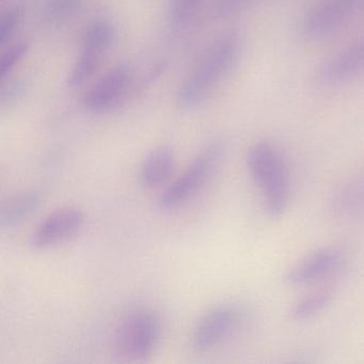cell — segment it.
Here are the masks:
<instances>
[{
  "label": "cell",
  "instance_id": "cell-3",
  "mask_svg": "<svg viewBox=\"0 0 364 364\" xmlns=\"http://www.w3.org/2000/svg\"><path fill=\"white\" fill-rule=\"evenodd\" d=\"M223 151L220 141H213L204 146L186 171L159 196V208L173 210L191 200L212 178L223 159Z\"/></svg>",
  "mask_w": 364,
  "mask_h": 364
},
{
  "label": "cell",
  "instance_id": "cell-5",
  "mask_svg": "<svg viewBox=\"0 0 364 364\" xmlns=\"http://www.w3.org/2000/svg\"><path fill=\"white\" fill-rule=\"evenodd\" d=\"M364 6V0H321L304 14V37L321 41L338 33Z\"/></svg>",
  "mask_w": 364,
  "mask_h": 364
},
{
  "label": "cell",
  "instance_id": "cell-12",
  "mask_svg": "<svg viewBox=\"0 0 364 364\" xmlns=\"http://www.w3.org/2000/svg\"><path fill=\"white\" fill-rule=\"evenodd\" d=\"M41 203V193L35 189L21 191L9 196L0 204V227L11 229L20 225L37 212Z\"/></svg>",
  "mask_w": 364,
  "mask_h": 364
},
{
  "label": "cell",
  "instance_id": "cell-8",
  "mask_svg": "<svg viewBox=\"0 0 364 364\" xmlns=\"http://www.w3.org/2000/svg\"><path fill=\"white\" fill-rule=\"evenodd\" d=\"M242 319V311L234 304H223L208 311L198 321L193 333L197 350L206 351L223 343L235 330Z\"/></svg>",
  "mask_w": 364,
  "mask_h": 364
},
{
  "label": "cell",
  "instance_id": "cell-11",
  "mask_svg": "<svg viewBox=\"0 0 364 364\" xmlns=\"http://www.w3.org/2000/svg\"><path fill=\"white\" fill-rule=\"evenodd\" d=\"M342 257V252L336 247L317 249L289 270L287 281L294 287L310 284L333 272Z\"/></svg>",
  "mask_w": 364,
  "mask_h": 364
},
{
  "label": "cell",
  "instance_id": "cell-9",
  "mask_svg": "<svg viewBox=\"0 0 364 364\" xmlns=\"http://www.w3.org/2000/svg\"><path fill=\"white\" fill-rule=\"evenodd\" d=\"M131 82L132 71L127 65L109 70L85 95V108L95 114L109 112L122 101Z\"/></svg>",
  "mask_w": 364,
  "mask_h": 364
},
{
  "label": "cell",
  "instance_id": "cell-17",
  "mask_svg": "<svg viewBox=\"0 0 364 364\" xmlns=\"http://www.w3.org/2000/svg\"><path fill=\"white\" fill-rule=\"evenodd\" d=\"M201 0H171L169 6V16L176 26L188 24L199 10Z\"/></svg>",
  "mask_w": 364,
  "mask_h": 364
},
{
  "label": "cell",
  "instance_id": "cell-2",
  "mask_svg": "<svg viewBox=\"0 0 364 364\" xmlns=\"http://www.w3.org/2000/svg\"><path fill=\"white\" fill-rule=\"evenodd\" d=\"M247 167L263 193L267 214L272 218L282 216L289 201V180L280 153L269 142H257L248 151Z\"/></svg>",
  "mask_w": 364,
  "mask_h": 364
},
{
  "label": "cell",
  "instance_id": "cell-14",
  "mask_svg": "<svg viewBox=\"0 0 364 364\" xmlns=\"http://www.w3.org/2000/svg\"><path fill=\"white\" fill-rule=\"evenodd\" d=\"M333 210L343 218L364 216V178L350 181L336 193Z\"/></svg>",
  "mask_w": 364,
  "mask_h": 364
},
{
  "label": "cell",
  "instance_id": "cell-18",
  "mask_svg": "<svg viewBox=\"0 0 364 364\" xmlns=\"http://www.w3.org/2000/svg\"><path fill=\"white\" fill-rule=\"evenodd\" d=\"M28 46L27 42H18L4 53L0 59V78L1 80H5L6 77L14 71L18 63L24 58L25 55L28 52Z\"/></svg>",
  "mask_w": 364,
  "mask_h": 364
},
{
  "label": "cell",
  "instance_id": "cell-10",
  "mask_svg": "<svg viewBox=\"0 0 364 364\" xmlns=\"http://www.w3.org/2000/svg\"><path fill=\"white\" fill-rule=\"evenodd\" d=\"M364 75V37L336 53L317 71L316 80L323 86H338Z\"/></svg>",
  "mask_w": 364,
  "mask_h": 364
},
{
  "label": "cell",
  "instance_id": "cell-1",
  "mask_svg": "<svg viewBox=\"0 0 364 364\" xmlns=\"http://www.w3.org/2000/svg\"><path fill=\"white\" fill-rule=\"evenodd\" d=\"M242 38L228 33L217 40L178 91L181 107L191 109L205 101L233 70L242 54Z\"/></svg>",
  "mask_w": 364,
  "mask_h": 364
},
{
  "label": "cell",
  "instance_id": "cell-13",
  "mask_svg": "<svg viewBox=\"0 0 364 364\" xmlns=\"http://www.w3.org/2000/svg\"><path fill=\"white\" fill-rule=\"evenodd\" d=\"M176 167V155L168 146L153 149L140 167V180L148 188H156L165 184L172 176Z\"/></svg>",
  "mask_w": 364,
  "mask_h": 364
},
{
  "label": "cell",
  "instance_id": "cell-15",
  "mask_svg": "<svg viewBox=\"0 0 364 364\" xmlns=\"http://www.w3.org/2000/svg\"><path fill=\"white\" fill-rule=\"evenodd\" d=\"M331 299V294L328 291H317L298 300L291 310L289 317L293 321H306L318 314L323 310Z\"/></svg>",
  "mask_w": 364,
  "mask_h": 364
},
{
  "label": "cell",
  "instance_id": "cell-6",
  "mask_svg": "<svg viewBox=\"0 0 364 364\" xmlns=\"http://www.w3.org/2000/svg\"><path fill=\"white\" fill-rule=\"evenodd\" d=\"M114 29L106 21H95L85 29L80 55L71 69L68 84L71 88L82 86L97 69L102 56L112 46Z\"/></svg>",
  "mask_w": 364,
  "mask_h": 364
},
{
  "label": "cell",
  "instance_id": "cell-7",
  "mask_svg": "<svg viewBox=\"0 0 364 364\" xmlns=\"http://www.w3.org/2000/svg\"><path fill=\"white\" fill-rule=\"evenodd\" d=\"M85 214L75 206H65L50 213L31 234V246L46 250L73 237L82 230Z\"/></svg>",
  "mask_w": 364,
  "mask_h": 364
},
{
  "label": "cell",
  "instance_id": "cell-16",
  "mask_svg": "<svg viewBox=\"0 0 364 364\" xmlns=\"http://www.w3.org/2000/svg\"><path fill=\"white\" fill-rule=\"evenodd\" d=\"M82 0H48L44 18L50 24L67 20L77 9Z\"/></svg>",
  "mask_w": 364,
  "mask_h": 364
},
{
  "label": "cell",
  "instance_id": "cell-19",
  "mask_svg": "<svg viewBox=\"0 0 364 364\" xmlns=\"http://www.w3.org/2000/svg\"><path fill=\"white\" fill-rule=\"evenodd\" d=\"M22 21V9L12 7L0 16V46L10 41Z\"/></svg>",
  "mask_w": 364,
  "mask_h": 364
},
{
  "label": "cell",
  "instance_id": "cell-4",
  "mask_svg": "<svg viewBox=\"0 0 364 364\" xmlns=\"http://www.w3.org/2000/svg\"><path fill=\"white\" fill-rule=\"evenodd\" d=\"M161 336L159 317L152 311L137 310L127 315L117 330V346L132 359L150 357Z\"/></svg>",
  "mask_w": 364,
  "mask_h": 364
}]
</instances>
